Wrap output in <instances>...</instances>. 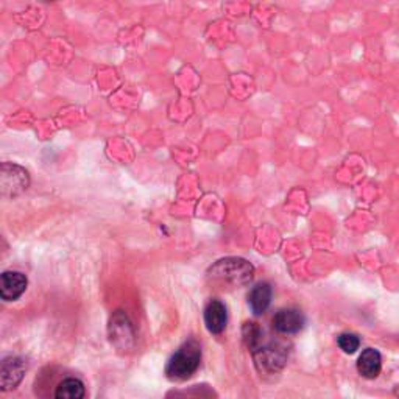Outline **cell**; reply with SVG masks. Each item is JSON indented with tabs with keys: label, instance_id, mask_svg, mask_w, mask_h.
I'll use <instances>...</instances> for the list:
<instances>
[{
	"label": "cell",
	"instance_id": "1",
	"mask_svg": "<svg viewBox=\"0 0 399 399\" xmlns=\"http://www.w3.org/2000/svg\"><path fill=\"white\" fill-rule=\"evenodd\" d=\"M200 361V345L195 340H189L169 361L166 368L169 379H172V381H186L198 370Z\"/></svg>",
	"mask_w": 399,
	"mask_h": 399
},
{
	"label": "cell",
	"instance_id": "2",
	"mask_svg": "<svg viewBox=\"0 0 399 399\" xmlns=\"http://www.w3.org/2000/svg\"><path fill=\"white\" fill-rule=\"evenodd\" d=\"M209 276L234 285H245L253 279V267L240 258H226L209 268Z\"/></svg>",
	"mask_w": 399,
	"mask_h": 399
},
{
	"label": "cell",
	"instance_id": "3",
	"mask_svg": "<svg viewBox=\"0 0 399 399\" xmlns=\"http://www.w3.org/2000/svg\"><path fill=\"white\" fill-rule=\"evenodd\" d=\"M254 361H256L258 368L260 371H268V373H276L284 366L287 361V350L281 345L270 343L263 348H254L253 350Z\"/></svg>",
	"mask_w": 399,
	"mask_h": 399
},
{
	"label": "cell",
	"instance_id": "4",
	"mask_svg": "<svg viewBox=\"0 0 399 399\" xmlns=\"http://www.w3.org/2000/svg\"><path fill=\"white\" fill-rule=\"evenodd\" d=\"M304 315L298 309H283L273 318V328L284 336H293L304 328Z\"/></svg>",
	"mask_w": 399,
	"mask_h": 399
},
{
	"label": "cell",
	"instance_id": "5",
	"mask_svg": "<svg viewBox=\"0 0 399 399\" xmlns=\"http://www.w3.org/2000/svg\"><path fill=\"white\" fill-rule=\"evenodd\" d=\"M25 362L21 357H6L2 362V370H0V385L2 390H11L21 382L25 373Z\"/></svg>",
	"mask_w": 399,
	"mask_h": 399
},
{
	"label": "cell",
	"instance_id": "6",
	"mask_svg": "<svg viewBox=\"0 0 399 399\" xmlns=\"http://www.w3.org/2000/svg\"><path fill=\"white\" fill-rule=\"evenodd\" d=\"M27 289V278L19 272H5L0 283V297L5 301H15Z\"/></svg>",
	"mask_w": 399,
	"mask_h": 399
},
{
	"label": "cell",
	"instance_id": "7",
	"mask_svg": "<svg viewBox=\"0 0 399 399\" xmlns=\"http://www.w3.org/2000/svg\"><path fill=\"white\" fill-rule=\"evenodd\" d=\"M228 313L226 307L219 299L209 301L205 309V323L211 334H221L226 328Z\"/></svg>",
	"mask_w": 399,
	"mask_h": 399
},
{
	"label": "cell",
	"instance_id": "8",
	"mask_svg": "<svg viewBox=\"0 0 399 399\" xmlns=\"http://www.w3.org/2000/svg\"><path fill=\"white\" fill-rule=\"evenodd\" d=\"M382 368L381 352L373 348H366L357 361V370L366 379H375Z\"/></svg>",
	"mask_w": 399,
	"mask_h": 399
},
{
	"label": "cell",
	"instance_id": "9",
	"mask_svg": "<svg viewBox=\"0 0 399 399\" xmlns=\"http://www.w3.org/2000/svg\"><path fill=\"white\" fill-rule=\"evenodd\" d=\"M272 303V287L267 283L254 285L250 295H248V304H250L254 315H263Z\"/></svg>",
	"mask_w": 399,
	"mask_h": 399
},
{
	"label": "cell",
	"instance_id": "10",
	"mask_svg": "<svg viewBox=\"0 0 399 399\" xmlns=\"http://www.w3.org/2000/svg\"><path fill=\"white\" fill-rule=\"evenodd\" d=\"M58 399H81L84 398V385L80 379L69 377L58 385L55 391Z\"/></svg>",
	"mask_w": 399,
	"mask_h": 399
},
{
	"label": "cell",
	"instance_id": "11",
	"mask_svg": "<svg viewBox=\"0 0 399 399\" xmlns=\"http://www.w3.org/2000/svg\"><path fill=\"white\" fill-rule=\"evenodd\" d=\"M337 343L340 346V350L346 352V354H354L359 350V346H361V338L352 332H343L338 336Z\"/></svg>",
	"mask_w": 399,
	"mask_h": 399
}]
</instances>
